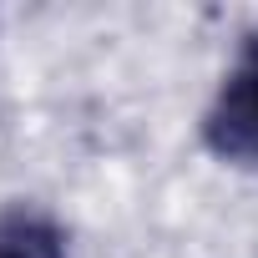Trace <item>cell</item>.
<instances>
[{
	"instance_id": "cell-1",
	"label": "cell",
	"mask_w": 258,
	"mask_h": 258,
	"mask_svg": "<svg viewBox=\"0 0 258 258\" xmlns=\"http://www.w3.org/2000/svg\"><path fill=\"white\" fill-rule=\"evenodd\" d=\"M203 142L213 157L233 167H258V26L243 36L208 116H203Z\"/></svg>"
},
{
	"instance_id": "cell-2",
	"label": "cell",
	"mask_w": 258,
	"mask_h": 258,
	"mask_svg": "<svg viewBox=\"0 0 258 258\" xmlns=\"http://www.w3.org/2000/svg\"><path fill=\"white\" fill-rule=\"evenodd\" d=\"M0 258H71L66 228L26 203L0 208Z\"/></svg>"
}]
</instances>
